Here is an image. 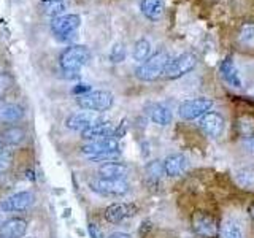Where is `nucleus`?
Instances as JSON below:
<instances>
[{"label": "nucleus", "instance_id": "obj_16", "mask_svg": "<svg viewBox=\"0 0 254 238\" xmlns=\"http://www.w3.org/2000/svg\"><path fill=\"white\" fill-rule=\"evenodd\" d=\"M129 173V167L121 162H105L99 167V175L100 178L105 179H124Z\"/></svg>", "mask_w": 254, "mask_h": 238}, {"label": "nucleus", "instance_id": "obj_26", "mask_svg": "<svg viewBox=\"0 0 254 238\" xmlns=\"http://www.w3.org/2000/svg\"><path fill=\"white\" fill-rule=\"evenodd\" d=\"M151 56V43L146 38H140L133 45V59L137 62H145Z\"/></svg>", "mask_w": 254, "mask_h": 238}, {"label": "nucleus", "instance_id": "obj_41", "mask_svg": "<svg viewBox=\"0 0 254 238\" xmlns=\"http://www.w3.org/2000/svg\"><path fill=\"white\" fill-rule=\"evenodd\" d=\"M27 238H34V237H27Z\"/></svg>", "mask_w": 254, "mask_h": 238}, {"label": "nucleus", "instance_id": "obj_25", "mask_svg": "<svg viewBox=\"0 0 254 238\" xmlns=\"http://www.w3.org/2000/svg\"><path fill=\"white\" fill-rule=\"evenodd\" d=\"M2 135H3L5 145H11V146L19 145V143L26 138V132H24L18 125H13V127H10V129H6Z\"/></svg>", "mask_w": 254, "mask_h": 238}, {"label": "nucleus", "instance_id": "obj_4", "mask_svg": "<svg viewBox=\"0 0 254 238\" xmlns=\"http://www.w3.org/2000/svg\"><path fill=\"white\" fill-rule=\"evenodd\" d=\"M195 65H197V56L192 53H183L177 56V58L170 59V62L167 63L164 76L167 79H178L189 73V71H192Z\"/></svg>", "mask_w": 254, "mask_h": 238}, {"label": "nucleus", "instance_id": "obj_40", "mask_svg": "<svg viewBox=\"0 0 254 238\" xmlns=\"http://www.w3.org/2000/svg\"><path fill=\"white\" fill-rule=\"evenodd\" d=\"M251 94H253V97H254V89H253V91H251Z\"/></svg>", "mask_w": 254, "mask_h": 238}, {"label": "nucleus", "instance_id": "obj_5", "mask_svg": "<svg viewBox=\"0 0 254 238\" xmlns=\"http://www.w3.org/2000/svg\"><path fill=\"white\" fill-rule=\"evenodd\" d=\"M213 108V100L206 97L185 100L178 107V115L183 121H192V119L202 118Z\"/></svg>", "mask_w": 254, "mask_h": 238}, {"label": "nucleus", "instance_id": "obj_22", "mask_svg": "<svg viewBox=\"0 0 254 238\" xmlns=\"http://www.w3.org/2000/svg\"><path fill=\"white\" fill-rule=\"evenodd\" d=\"M24 116L22 107L16 105V103H8V105H0V122H18Z\"/></svg>", "mask_w": 254, "mask_h": 238}, {"label": "nucleus", "instance_id": "obj_20", "mask_svg": "<svg viewBox=\"0 0 254 238\" xmlns=\"http://www.w3.org/2000/svg\"><path fill=\"white\" fill-rule=\"evenodd\" d=\"M140 10L146 19L156 22L164 14V0H141Z\"/></svg>", "mask_w": 254, "mask_h": 238}, {"label": "nucleus", "instance_id": "obj_35", "mask_svg": "<svg viewBox=\"0 0 254 238\" xmlns=\"http://www.w3.org/2000/svg\"><path fill=\"white\" fill-rule=\"evenodd\" d=\"M245 148L250 151V153L254 154V135H250V137H245V141H243Z\"/></svg>", "mask_w": 254, "mask_h": 238}, {"label": "nucleus", "instance_id": "obj_2", "mask_svg": "<svg viewBox=\"0 0 254 238\" xmlns=\"http://www.w3.org/2000/svg\"><path fill=\"white\" fill-rule=\"evenodd\" d=\"M91 60V51L83 45H71L61 53V67L62 70L79 71Z\"/></svg>", "mask_w": 254, "mask_h": 238}, {"label": "nucleus", "instance_id": "obj_7", "mask_svg": "<svg viewBox=\"0 0 254 238\" xmlns=\"http://www.w3.org/2000/svg\"><path fill=\"white\" fill-rule=\"evenodd\" d=\"M94 192L107 197H121L129 192V184L124 179H105L99 178L89 182Z\"/></svg>", "mask_w": 254, "mask_h": 238}, {"label": "nucleus", "instance_id": "obj_12", "mask_svg": "<svg viewBox=\"0 0 254 238\" xmlns=\"http://www.w3.org/2000/svg\"><path fill=\"white\" fill-rule=\"evenodd\" d=\"M192 226L195 234L206 237V238H213L218 235V224L214 221L213 216L205 213H195L192 218Z\"/></svg>", "mask_w": 254, "mask_h": 238}, {"label": "nucleus", "instance_id": "obj_14", "mask_svg": "<svg viewBox=\"0 0 254 238\" xmlns=\"http://www.w3.org/2000/svg\"><path fill=\"white\" fill-rule=\"evenodd\" d=\"M219 71H221L222 79H224V81H226L230 87H235V89H242V87H243L242 75H240V71H238L237 65L234 63L232 58H226L224 60L221 62Z\"/></svg>", "mask_w": 254, "mask_h": 238}, {"label": "nucleus", "instance_id": "obj_1", "mask_svg": "<svg viewBox=\"0 0 254 238\" xmlns=\"http://www.w3.org/2000/svg\"><path fill=\"white\" fill-rule=\"evenodd\" d=\"M170 56L167 51H157L156 54L140 63V67L135 70V75L141 81H156L157 78L164 76L167 63L170 62Z\"/></svg>", "mask_w": 254, "mask_h": 238}, {"label": "nucleus", "instance_id": "obj_21", "mask_svg": "<svg viewBox=\"0 0 254 238\" xmlns=\"http://www.w3.org/2000/svg\"><path fill=\"white\" fill-rule=\"evenodd\" d=\"M68 8V0H40V10L50 18H59Z\"/></svg>", "mask_w": 254, "mask_h": 238}, {"label": "nucleus", "instance_id": "obj_19", "mask_svg": "<svg viewBox=\"0 0 254 238\" xmlns=\"http://www.w3.org/2000/svg\"><path fill=\"white\" fill-rule=\"evenodd\" d=\"M149 119L157 125H169L172 122V111L162 103H151L146 108Z\"/></svg>", "mask_w": 254, "mask_h": 238}, {"label": "nucleus", "instance_id": "obj_36", "mask_svg": "<svg viewBox=\"0 0 254 238\" xmlns=\"http://www.w3.org/2000/svg\"><path fill=\"white\" fill-rule=\"evenodd\" d=\"M108 238H132L129 234H124V232H115V234H111Z\"/></svg>", "mask_w": 254, "mask_h": 238}, {"label": "nucleus", "instance_id": "obj_31", "mask_svg": "<svg viewBox=\"0 0 254 238\" xmlns=\"http://www.w3.org/2000/svg\"><path fill=\"white\" fill-rule=\"evenodd\" d=\"M13 162V154L8 149H0V177L10 169Z\"/></svg>", "mask_w": 254, "mask_h": 238}, {"label": "nucleus", "instance_id": "obj_8", "mask_svg": "<svg viewBox=\"0 0 254 238\" xmlns=\"http://www.w3.org/2000/svg\"><path fill=\"white\" fill-rule=\"evenodd\" d=\"M100 122H105V119H103L99 113H95V111H87V110L78 111V113L70 115L65 119V125L70 130H75V132H83V130L89 129L92 125H97Z\"/></svg>", "mask_w": 254, "mask_h": 238}, {"label": "nucleus", "instance_id": "obj_32", "mask_svg": "<svg viewBox=\"0 0 254 238\" xmlns=\"http://www.w3.org/2000/svg\"><path fill=\"white\" fill-rule=\"evenodd\" d=\"M11 84H13V79H11L10 75H6V73L0 75V99H2L8 91H10Z\"/></svg>", "mask_w": 254, "mask_h": 238}, {"label": "nucleus", "instance_id": "obj_37", "mask_svg": "<svg viewBox=\"0 0 254 238\" xmlns=\"http://www.w3.org/2000/svg\"><path fill=\"white\" fill-rule=\"evenodd\" d=\"M26 173H27V178H30L32 181H34V179H35V177H34V172H32V170H27Z\"/></svg>", "mask_w": 254, "mask_h": 238}, {"label": "nucleus", "instance_id": "obj_11", "mask_svg": "<svg viewBox=\"0 0 254 238\" xmlns=\"http://www.w3.org/2000/svg\"><path fill=\"white\" fill-rule=\"evenodd\" d=\"M200 129L210 138H218L224 130V118L216 111H208L206 115L200 118Z\"/></svg>", "mask_w": 254, "mask_h": 238}, {"label": "nucleus", "instance_id": "obj_17", "mask_svg": "<svg viewBox=\"0 0 254 238\" xmlns=\"http://www.w3.org/2000/svg\"><path fill=\"white\" fill-rule=\"evenodd\" d=\"M115 127L111 125V122H100L97 125H92L89 129H86L81 132V137L87 141H95V140H103L108 137H115Z\"/></svg>", "mask_w": 254, "mask_h": 238}, {"label": "nucleus", "instance_id": "obj_29", "mask_svg": "<svg viewBox=\"0 0 254 238\" xmlns=\"http://www.w3.org/2000/svg\"><path fill=\"white\" fill-rule=\"evenodd\" d=\"M237 130L243 137H250L254 132V119L251 116H240L237 119Z\"/></svg>", "mask_w": 254, "mask_h": 238}, {"label": "nucleus", "instance_id": "obj_10", "mask_svg": "<svg viewBox=\"0 0 254 238\" xmlns=\"http://www.w3.org/2000/svg\"><path fill=\"white\" fill-rule=\"evenodd\" d=\"M32 203H34V195H32V192L22 190V192H16L8 198H5V200L0 203V208L5 213H18V211L27 210Z\"/></svg>", "mask_w": 254, "mask_h": 238}, {"label": "nucleus", "instance_id": "obj_18", "mask_svg": "<svg viewBox=\"0 0 254 238\" xmlns=\"http://www.w3.org/2000/svg\"><path fill=\"white\" fill-rule=\"evenodd\" d=\"M162 164H164L165 175H169V177H180V175H183L188 169V159L183 154L167 156V159Z\"/></svg>", "mask_w": 254, "mask_h": 238}, {"label": "nucleus", "instance_id": "obj_6", "mask_svg": "<svg viewBox=\"0 0 254 238\" xmlns=\"http://www.w3.org/2000/svg\"><path fill=\"white\" fill-rule=\"evenodd\" d=\"M81 26V18L78 14H62L51 21V30L59 40H68Z\"/></svg>", "mask_w": 254, "mask_h": 238}, {"label": "nucleus", "instance_id": "obj_24", "mask_svg": "<svg viewBox=\"0 0 254 238\" xmlns=\"http://www.w3.org/2000/svg\"><path fill=\"white\" fill-rule=\"evenodd\" d=\"M238 43H240L245 50H254V24L246 22L242 26L238 32Z\"/></svg>", "mask_w": 254, "mask_h": 238}, {"label": "nucleus", "instance_id": "obj_23", "mask_svg": "<svg viewBox=\"0 0 254 238\" xmlns=\"http://www.w3.org/2000/svg\"><path fill=\"white\" fill-rule=\"evenodd\" d=\"M234 179L242 189H254V169L253 167H242L235 172Z\"/></svg>", "mask_w": 254, "mask_h": 238}, {"label": "nucleus", "instance_id": "obj_30", "mask_svg": "<svg viewBox=\"0 0 254 238\" xmlns=\"http://www.w3.org/2000/svg\"><path fill=\"white\" fill-rule=\"evenodd\" d=\"M126 59V46L123 43H115L110 51V60L113 63H119Z\"/></svg>", "mask_w": 254, "mask_h": 238}, {"label": "nucleus", "instance_id": "obj_38", "mask_svg": "<svg viewBox=\"0 0 254 238\" xmlns=\"http://www.w3.org/2000/svg\"><path fill=\"white\" fill-rule=\"evenodd\" d=\"M250 216H251V218L254 219V203H253V205L250 206Z\"/></svg>", "mask_w": 254, "mask_h": 238}, {"label": "nucleus", "instance_id": "obj_33", "mask_svg": "<svg viewBox=\"0 0 254 238\" xmlns=\"http://www.w3.org/2000/svg\"><path fill=\"white\" fill-rule=\"evenodd\" d=\"M87 230H89L91 238H103L102 230H100L97 226H95V224H89V227H87Z\"/></svg>", "mask_w": 254, "mask_h": 238}, {"label": "nucleus", "instance_id": "obj_28", "mask_svg": "<svg viewBox=\"0 0 254 238\" xmlns=\"http://www.w3.org/2000/svg\"><path fill=\"white\" fill-rule=\"evenodd\" d=\"M165 175V170H164V164H161L159 161H153L146 165V177L149 181L153 182H159L162 179V177Z\"/></svg>", "mask_w": 254, "mask_h": 238}, {"label": "nucleus", "instance_id": "obj_3", "mask_svg": "<svg viewBox=\"0 0 254 238\" xmlns=\"http://www.w3.org/2000/svg\"><path fill=\"white\" fill-rule=\"evenodd\" d=\"M113 94L108 91H89L83 95H78L76 103L83 110L95 111V113H102L113 107Z\"/></svg>", "mask_w": 254, "mask_h": 238}, {"label": "nucleus", "instance_id": "obj_13", "mask_svg": "<svg viewBox=\"0 0 254 238\" xmlns=\"http://www.w3.org/2000/svg\"><path fill=\"white\" fill-rule=\"evenodd\" d=\"M135 213H137V206L133 203H111L105 210V219L111 224H118L127 218H132Z\"/></svg>", "mask_w": 254, "mask_h": 238}, {"label": "nucleus", "instance_id": "obj_27", "mask_svg": "<svg viewBox=\"0 0 254 238\" xmlns=\"http://www.w3.org/2000/svg\"><path fill=\"white\" fill-rule=\"evenodd\" d=\"M222 238H245L242 226L232 219L226 221L224 227H222Z\"/></svg>", "mask_w": 254, "mask_h": 238}, {"label": "nucleus", "instance_id": "obj_9", "mask_svg": "<svg viewBox=\"0 0 254 238\" xmlns=\"http://www.w3.org/2000/svg\"><path fill=\"white\" fill-rule=\"evenodd\" d=\"M81 153L89 159L102 156V154L119 153V143H118V138H115V137H108V138L95 140V141H87L86 145L81 146Z\"/></svg>", "mask_w": 254, "mask_h": 238}, {"label": "nucleus", "instance_id": "obj_15", "mask_svg": "<svg viewBox=\"0 0 254 238\" xmlns=\"http://www.w3.org/2000/svg\"><path fill=\"white\" fill-rule=\"evenodd\" d=\"M27 230V222L21 218L8 219L0 226V238H22Z\"/></svg>", "mask_w": 254, "mask_h": 238}, {"label": "nucleus", "instance_id": "obj_34", "mask_svg": "<svg viewBox=\"0 0 254 238\" xmlns=\"http://www.w3.org/2000/svg\"><path fill=\"white\" fill-rule=\"evenodd\" d=\"M89 91H91L89 84H78L76 87H73V94H76V95H83V94L89 92Z\"/></svg>", "mask_w": 254, "mask_h": 238}, {"label": "nucleus", "instance_id": "obj_42", "mask_svg": "<svg viewBox=\"0 0 254 238\" xmlns=\"http://www.w3.org/2000/svg\"><path fill=\"white\" fill-rule=\"evenodd\" d=\"M0 226H2V222H0Z\"/></svg>", "mask_w": 254, "mask_h": 238}, {"label": "nucleus", "instance_id": "obj_39", "mask_svg": "<svg viewBox=\"0 0 254 238\" xmlns=\"http://www.w3.org/2000/svg\"><path fill=\"white\" fill-rule=\"evenodd\" d=\"M3 145H5V143H3V135H2V133H0V149H2V148H3Z\"/></svg>", "mask_w": 254, "mask_h": 238}]
</instances>
